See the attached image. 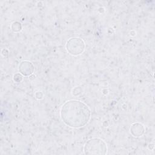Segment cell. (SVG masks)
I'll return each mask as SVG.
<instances>
[{
  "mask_svg": "<svg viewBox=\"0 0 155 155\" xmlns=\"http://www.w3.org/2000/svg\"><path fill=\"white\" fill-rule=\"evenodd\" d=\"M60 115L67 125L77 128L85 126L88 122L91 117V111L83 102L72 99L62 105Z\"/></svg>",
  "mask_w": 155,
  "mask_h": 155,
  "instance_id": "obj_1",
  "label": "cell"
},
{
  "mask_svg": "<svg viewBox=\"0 0 155 155\" xmlns=\"http://www.w3.org/2000/svg\"><path fill=\"white\" fill-rule=\"evenodd\" d=\"M84 151L85 154H105L107 153V145L104 140L93 137L86 142Z\"/></svg>",
  "mask_w": 155,
  "mask_h": 155,
  "instance_id": "obj_2",
  "label": "cell"
},
{
  "mask_svg": "<svg viewBox=\"0 0 155 155\" xmlns=\"http://www.w3.org/2000/svg\"><path fill=\"white\" fill-rule=\"evenodd\" d=\"M85 46V42L81 38L72 37L67 41L66 49L72 55H79L84 52Z\"/></svg>",
  "mask_w": 155,
  "mask_h": 155,
  "instance_id": "obj_3",
  "label": "cell"
},
{
  "mask_svg": "<svg viewBox=\"0 0 155 155\" xmlns=\"http://www.w3.org/2000/svg\"><path fill=\"white\" fill-rule=\"evenodd\" d=\"M19 70L21 73L23 75L28 76L33 73L34 67L31 62L25 61L21 62V64L19 66Z\"/></svg>",
  "mask_w": 155,
  "mask_h": 155,
  "instance_id": "obj_4",
  "label": "cell"
},
{
  "mask_svg": "<svg viewBox=\"0 0 155 155\" xmlns=\"http://www.w3.org/2000/svg\"><path fill=\"white\" fill-rule=\"evenodd\" d=\"M145 131L144 126L139 122L134 123L130 127V133L135 137L141 136Z\"/></svg>",
  "mask_w": 155,
  "mask_h": 155,
  "instance_id": "obj_5",
  "label": "cell"
}]
</instances>
